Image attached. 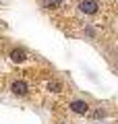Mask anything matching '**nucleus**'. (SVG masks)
<instances>
[{
  "instance_id": "nucleus-1",
  "label": "nucleus",
  "mask_w": 118,
  "mask_h": 124,
  "mask_svg": "<svg viewBox=\"0 0 118 124\" xmlns=\"http://www.w3.org/2000/svg\"><path fill=\"white\" fill-rule=\"evenodd\" d=\"M10 91H13V95H17V97H27V95H29V85H27V81L17 79V81L10 83Z\"/></svg>"
},
{
  "instance_id": "nucleus-2",
  "label": "nucleus",
  "mask_w": 118,
  "mask_h": 124,
  "mask_svg": "<svg viewBox=\"0 0 118 124\" xmlns=\"http://www.w3.org/2000/svg\"><path fill=\"white\" fill-rule=\"evenodd\" d=\"M79 10L83 15H95L100 10V4H97V0H81L79 2Z\"/></svg>"
},
{
  "instance_id": "nucleus-3",
  "label": "nucleus",
  "mask_w": 118,
  "mask_h": 124,
  "mask_svg": "<svg viewBox=\"0 0 118 124\" xmlns=\"http://www.w3.org/2000/svg\"><path fill=\"white\" fill-rule=\"evenodd\" d=\"M68 108H70V112H73V114H79V116L89 114V103L83 101V99H73Z\"/></svg>"
},
{
  "instance_id": "nucleus-4",
  "label": "nucleus",
  "mask_w": 118,
  "mask_h": 124,
  "mask_svg": "<svg viewBox=\"0 0 118 124\" xmlns=\"http://www.w3.org/2000/svg\"><path fill=\"white\" fill-rule=\"evenodd\" d=\"M8 58L15 62V64H23V62L27 60V50H23V48H13L8 52Z\"/></svg>"
},
{
  "instance_id": "nucleus-5",
  "label": "nucleus",
  "mask_w": 118,
  "mask_h": 124,
  "mask_svg": "<svg viewBox=\"0 0 118 124\" xmlns=\"http://www.w3.org/2000/svg\"><path fill=\"white\" fill-rule=\"evenodd\" d=\"M39 2H42V6H44V8H48V10L58 8V6L62 4V0H39Z\"/></svg>"
},
{
  "instance_id": "nucleus-6",
  "label": "nucleus",
  "mask_w": 118,
  "mask_h": 124,
  "mask_svg": "<svg viewBox=\"0 0 118 124\" xmlns=\"http://www.w3.org/2000/svg\"><path fill=\"white\" fill-rule=\"evenodd\" d=\"M48 91L50 93H60L62 91V85L58 83V81H50V83H48Z\"/></svg>"
},
{
  "instance_id": "nucleus-7",
  "label": "nucleus",
  "mask_w": 118,
  "mask_h": 124,
  "mask_svg": "<svg viewBox=\"0 0 118 124\" xmlns=\"http://www.w3.org/2000/svg\"><path fill=\"white\" fill-rule=\"evenodd\" d=\"M106 116V110H95V112H91V118H104Z\"/></svg>"
},
{
  "instance_id": "nucleus-8",
  "label": "nucleus",
  "mask_w": 118,
  "mask_h": 124,
  "mask_svg": "<svg viewBox=\"0 0 118 124\" xmlns=\"http://www.w3.org/2000/svg\"><path fill=\"white\" fill-rule=\"evenodd\" d=\"M58 124H64V122H58Z\"/></svg>"
},
{
  "instance_id": "nucleus-9",
  "label": "nucleus",
  "mask_w": 118,
  "mask_h": 124,
  "mask_svg": "<svg viewBox=\"0 0 118 124\" xmlns=\"http://www.w3.org/2000/svg\"><path fill=\"white\" fill-rule=\"evenodd\" d=\"M0 2H2V0H0Z\"/></svg>"
}]
</instances>
